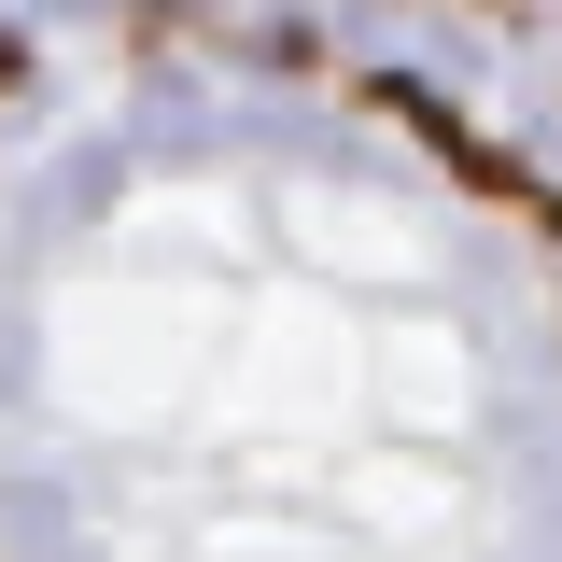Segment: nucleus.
<instances>
[{"label": "nucleus", "instance_id": "obj_1", "mask_svg": "<svg viewBox=\"0 0 562 562\" xmlns=\"http://www.w3.org/2000/svg\"><path fill=\"white\" fill-rule=\"evenodd\" d=\"M394 113H408V127L436 140V155H450V169H464V183H492V198H520V211H535V225H562V198H549V183H535V169H520V155H492V140L464 127V113H450V99H422V85H394Z\"/></svg>", "mask_w": 562, "mask_h": 562}]
</instances>
